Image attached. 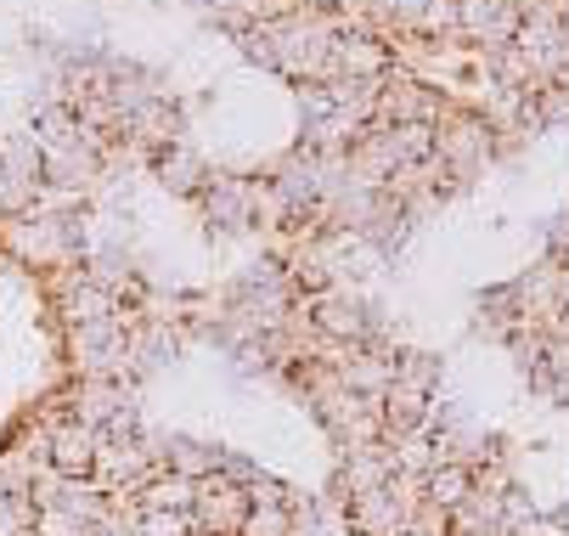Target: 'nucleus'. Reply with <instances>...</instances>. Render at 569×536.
Masks as SVG:
<instances>
[{
    "instance_id": "obj_10",
    "label": "nucleus",
    "mask_w": 569,
    "mask_h": 536,
    "mask_svg": "<svg viewBox=\"0 0 569 536\" xmlns=\"http://www.w3.org/2000/svg\"><path fill=\"white\" fill-rule=\"evenodd\" d=\"M389 475H395L389 440H378V446H356V451H339L333 492H339V503H356V497H367V492L389 486Z\"/></svg>"
},
{
    "instance_id": "obj_15",
    "label": "nucleus",
    "mask_w": 569,
    "mask_h": 536,
    "mask_svg": "<svg viewBox=\"0 0 569 536\" xmlns=\"http://www.w3.org/2000/svg\"><path fill=\"white\" fill-rule=\"evenodd\" d=\"M192 497H198V480H187L176 469H152L130 503L136 508H152V514H192Z\"/></svg>"
},
{
    "instance_id": "obj_21",
    "label": "nucleus",
    "mask_w": 569,
    "mask_h": 536,
    "mask_svg": "<svg viewBox=\"0 0 569 536\" xmlns=\"http://www.w3.org/2000/svg\"><path fill=\"white\" fill-rule=\"evenodd\" d=\"M389 136H395V147H400L406 165L435 159V125H389Z\"/></svg>"
},
{
    "instance_id": "obj_18",
    "label": "nucleus",
    "mask_w": 569,
    "mask_h": 536,
    "mask_svg": "<svg viewBox=\"0 0 569 536\" xmlns=\"http://www.w3.org/2000/svg\"><path fill=\"white\" fill-rule=\"evenodd\" d=\"M395 385L418 390V396H440V356H429V350H395Z\"/></svg>"
},
{
    "instance_id": "obj_8",
    "label": "nucleus",
    "mask_w": 569,
    "mask_h": 536,
    "mask_svg": "<svg viewBox=\"0 0 569 536\" xmlns=\"http://www.w3.org/2000/svg\"><path fill=\"white\" fill-rule=\"evenodd\" d=\"M102 181V152L73 136L62 147H40V187H62V192H91Z\"/></svg>"
},
{
    "instance_id": "obj_2",
    "label": "nucleus",
    "mask_w": 569,
    "mask_h": 536,
    "mask_svg": "<svg viewBox=\"0 0 569 536\" xmlns=\"http://www.w3.org/2000/svg\"><path fill=\"white\" fill-rule=\"evenodd\" d=\"M435 159L468 187L485 165L497 159V130L479 108H446L435 125Z\"/></svg>"
},
{
    "instance_id": "obj_22",
    "label": "nucleus",
    "mask_w": 569,
    "mask_h": 536,
    "mask_svg": "<svg viewBox=\"0 0 569 536\" xmlns=\"http://www.w3.org/2000/svg\"><path fill=\"white\" fill-rule=\"evenodd\" d=\"M136 536H192V514H152V508H136Z\"/></svg>"
},
{
    "instance_id": "obj_4",
    "label": "nucleus",
    "mask_w": 569,
    "mask_h": 536,
    "mask_svg": "<svg viewBox=\"0 0 569 536\" xmlns=\"http://www.w3.org/2000/svg\"><path fill=\"white\" fill-rule=\"evenodd\" d=\"M418 508H423V480L418 475H389V486L345 503V525L356 536H400Z\"/></svg>"
},
{
    "instance_id": "obj_27",
    "label": "nucleus",
    "mask_w": 569,
    "mask_h": 536,
    "mask_svg": "<svg viewBox=\"0 0 569 536\" xmlns=\"http://www.w3.org/2000/svg\"><path fill=\"white\" fill-rule=\"evenodd\" d=\"M451 536H468V530H451Z\"/></svg>"
},
{
    "instance_id": "obj_11",
    "label": "nucleus",
    "mask_w": 569,
    "mask_h": 536,
    "mask_svg": "<svg viewBox=\"0 0 569 536\" xmlns=\"http://www.w3.org/2000/svg\"><path fill=\"white\" fill-rule=\"evenodd\" d=\"M395 68V46L378 40V34H361V29H339L333 34V73L345 80H383Z\"/></svg>"
},
{
    "instance_id": "obj_26",
    "label": "nucleus",
    "mask_w": 569,
    "mask_h": 536,
    "mask_svg": "<svg viewBox=\"0 0 569 536\" xmlns=\"http://www.w3.org/2000/svg\"><path fill=\"white\" fill-rule=\"evenodd\" d=\"M12 497V486H7V475H0V503H7Z\"/></svg>"
},
{
    "instance_id": "obj_14",
    "label": "nucleus",
    "mask_w": 569,
    "mask_h": 536,
    "mask_svg": "<svg viewBox=\"0 0 569 536\" xmlns=\"http://www.w3.org/2000/svg\"><path fill=\"white\" fill-rule=\"evenodd\" d=\"M51 311L62 317V328H79V322H108V317H119V299H113L102 282L79 277L73 288H62V294L51 299Z\"/></svg>"
},
{
    "instance_id": "obj_25",
    "label": "nucleus",
    "mask_w": 569,
    "mask_h": 536,
    "mask_svg": "<svg viewBox=\"0 0 569 536\" xmlns=\"http://www.w3.org/2000/svg\"><path fill=\"white\" fill-rule=\"evenodd\" d=\"M423 12H429V0H389V29H400V34H412Z\"/></svg>"
},
{
    "instance_id": "obj_7",
    "label": "nucleus",
    "mask_w": 569,
    "mask_h": 536,
    "mask_svg": "<svg viewBox=\"0 0 569 536\" xmlns=\"http://www.w3.org/2000/svg\"><path fill=\"white\" fill-rule=\"evenodd\" d=\"M68 401V418L86 424V429H108L124 407H136V385L130 378H73L62 390Z\"/></svg>"
},
{
    "instance_id": "obj_6",
    "label": "nucleus",
    "mask_w": 569,
    "mask_h": 536,
    "mask_svg": "<svg viewBox=\"0 0 569 536\" xmlns=\"http://www.w3.org/2000/svg\"><path fill=\"white\" fill-rule=\"evenodd\" d=\"M198 204L214 232H254L260 226V181L254 176H209Z\"/></svg>"
},
{
    "instance_id": "obj_3",
    "label": "nucleus",
    "mask_w": 569,
    "mask_h": 536,
    "mask_svg": "<svg viewBox=\"0 0 569 536\" xmlns=\"http://www.w3.org/2000/svg\"><path fill=\"white\" fill-rule=\"evenodd\" d=\"M305 317H310L316 339H333V345H383L372 305H367L350 282H333V288H321V294H305Z\"/></svg>"
},
{
    "instance_id": "obj_9",
    "label": "nucleus",
    "mask_w": 569,
    "mask_h": 536,
    "mask_svg": "<svg viewBox=\"0 0 569 536\" xmlns=\"http://www.w3.org/2000/svg\"><path fill=\"white\" fill-rule=\"evenodd\" d=\"M242 514H249V492L226 475H209L198 480V497H192V530L198 536H237Z\"/></svg>"
},
{
    "instance_id": "obj_24",
    "label": "nucleus",
    "mask_w": 569,
    "mask_h": 536,
    "mask_svg": "<svg viewBox=\"0 0 569 536\" xmlns=\"http://www.w3.org/2000/svg\"><path fill=\"white\" fill-rule=\"evenodd\" d=\"M237 51L249 57V62H260V68H277V51H271V34H266V23H249L237 34Z\"/></svg>"
},
{
    "instance_id": "obj_1",
    "label": "nucleus",
    "mask_w": 569,
    "mask_h": 536,
    "mask_svg": "<svg viewBox=\"0 0 569 536\" xmlns=\"http://www.w3.org/2000/svg\"><path fill=\"white\" fill-rule=\"evenodd\" d=\"M266 34H271V51H277V68H271V73H282V80H293V86H321V80L333 73L339 18L316 12V7H299V12L266 23Z\"/></svg>"
},
{
    "instance_id": "obj_5",
    "label": "nucleus",
    "mask_w": 569,
    "mask_h": 536,
    "mask_svg": "<svg viewBox=\"0 0 569 536\" xmlns=\"http://www.w3.org/2000/svg\"><path fill=\"white\" fill-rule=\"evenodd\" d=\"M508 288H513V305H519V334H552V322L569 311V260L547 255L541 266H530Z\"/></svg>"
},
{
    "instance_id": "obj_19",
    "label": "nucleus",
    "mask_w": 569,
    "mask_h": 536,
    "mask_svg": "<svg viewBox=\"0 0 569 536\" xmlns=\"http://www.w3.org/2000/svg\"><path fill=\"white\" fill-rule=\"evenodd\" d=\"M237 536H293V503H249Z\"/></svg>"
},
{
    "instance_id": "obj_17",
    "label": "nucleus",
    "mask_w": 569,
    "mask_h": 536,
    "mask_svg": "<svg viewBox=\"0 0 569 536\" xmlns=\"http://www.w3.org/2000/svg\"><path fill=\"white\" fill-rule=\"evenodd\" d=\"M468 497H473V469H468V464H435V469L423 475V503H429V508L457 514Z\"/></svg>"
},
{
    "instance_id": "obj_12",
    "label": "nucleus",
    "mask_w": 569,
    "mask_h": 536,
    "mask_svg": "<svg viewBox=\"0 0 569 536\" xmlns=\"http://www.w3.org/2000/svg\"><path fill=\"white\" fill-rule=\"evenodd\" d=\"M97 451H102V429H86V424H73V418L51 429V469L62 480H91Z\"/></svg>"
},
{
    "instance_id": "obj_23",
    "label": "nucleus",
    "mask_w": 569,
    "mask_h": 536,
    "mask_svg": "<svg viewBox=\"0 0 569 536\" xmlns=\"http://www.w3.org/2000/svg\"><path fill=\"white\" fill-rule=\"evenodd\" d=\"M34 519H40V508L29 497H7V503H0V536H23V530H34Z\"/></svg>"
},
{
    "instance_id": "obj_16",
    "label": "nucleus",
    "mask_w": 569,
    "mask_h": 536,
    "mask_svg": "<svg viewBox=\"0 0 569 536\" xmlns=\"http://www.w3.org/2000/svg\"><path fill=\"white\" fill-rule=\"evenodd\" d=\"M220 457H226V446H214V440L170 435V446H164V469H176V475H187V480H209V475H220Z\"/></svg>"
},
{
    "instance_id": "obj_20",
    "label": "nucleus",
    "mask_w": 569,
    "mask_h": 536,
    "mask_svg": "<svg viewBox=\"0 0 569 536\" xmlns=\"http://www.w3.org/2000/svg\"><path fill=\"white\" fill-rule=\"evenodd\" d=\"M530 119L563 130V125H569V86H541V91L530 97Z\"/></svg>"
},
{
    "instance_id": "obj_13",
    "label": "nucleus",
    "mask_w": 569,
    "mask_h": 536,
    "mask_svg": "<svg viewBox=\"0 0 569 536\" xmlns=\"http://www.w3.org/2000/svg\"><path fill=\"white\" fill-rule=\"evenodd\" d=\"M152 176H158V187L176 192V198H198L214 170L203 165V152H192L187 141H176V147H164V152H152Z\"/></svg>"
}]
</instances>
